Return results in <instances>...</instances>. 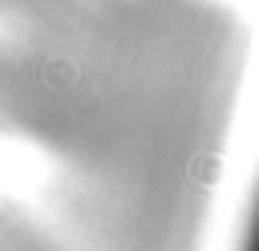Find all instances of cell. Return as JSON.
<instances>
[{"label":"cell","mask_w":259,"mask_h":251,"mask_svg":"<svg viewBox=\"0 0 259 251\" xmlns=\"http://www.w3.org/2000/svg\"><path fill=\"white\" fill-rule=\"evenodd\" d=\"M190 174H194L198 182L214 186V182H219V174H223V162H219L214 154H202V158H194V162H190Z\"/></svg>","instance_id":"2"},{"label":"cell","mask_w":259,"mask_h":251,"mask_svg":"<svg viewBox=\"0 0 259 251\" xmlns=\"http://www.w3.org/2000/svg\"><path fill=\"white\" fill-rule=\"evenodd\" d=\"M73 81H77V65L73 61H65V57L45 61V85L49 89H69Z\"/></svg>","instance_id":"1"}]
</instances>
